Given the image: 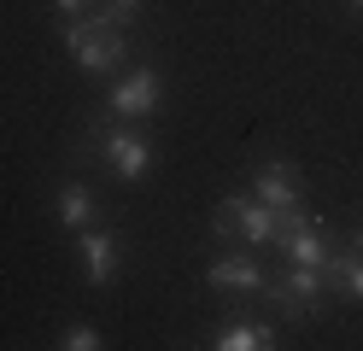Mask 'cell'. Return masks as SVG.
Instances as JSON below:
<instances>
[{"label": "cell", "instance_id": "1", "mask_svg": "<svg viewBox=\"0 0 363 351\" xmlns=\"http://www.w3.org/2000/svg\"><path fill=\"white\" fill-rule=\"evenodd\" d=\"M59 41L71 47L82 77H111L129 59V30H118L106 18H59Z\"/></svg>", "mask_w": 363, "mask_h": 351}, {"label": "cell", "instance_id": "2", "mask_svg": "<svg viewBox=\"0 0 363 351\" xmlns=\"http://www.w3.org/2000/svg\"><path fill=\"white\" fill-rule=\"evenodd\" d=\"M88 147H94L100 164L118 182H129V187L152 176V140L135 123H111V117H100V123H88Z\"/></svg>", "mask_w": 363, "mask_h": 351}, {"label": "cell", "instance_id": "3", "mask_svg": "<svg viewBox=\"0 0 363 351\" xmlns=\"http://www.w3.org/2000/svg\"><path fill=\"white\" fill-rule=\"evenodd\" d=\"M264 299L276 304L287 322H311V316L328 304V281H323V269H311V264H287V269L269 275Z\"/></svg>", "mask_w": 363, "mask_h": 351}, {"label": "cell", "instance_id": "4", "mask_svg": "<svg viewBox=\"0 0 363 351\" xmlns=\"http://www.w3.org/2000/svg\"><path fill=\"white\" fill-rule=\"evenodd\" d=\"M211 234H235L240 246L264 252L269 240H276V211H269L258 194H229V199H217V211H211Z\"/></svg>", "mask_w": 363, "mask_h": 351}, {"label": "cell", "instance_id": "5", "mask_svg": "<svg viewBox=\"0 0 363 351\" xmlns=\"http://www.w3.org/2000/svg\"><path fill=\"white\" fill-rule=\"evenodd\" d=\"M158 106H164V77H158L152 65H135L129 77L106 94V117L111 123H141V117H152Z\"/></svg>", "mask_w": 363, "mask_h": 351}, {"label": "cell", "instance_id": "6", "mask_svg": "<svg viewBox=\"0 0 363 351\" xmlns=\"http://www.w3.org/2000/svg\"><path fill=\"white\" fill-rule=\"evenodd\" d=\"M206 287L211 293H258L264 299V287H269V269L258 264V252L246 246V252H223V257H211L206 264Z\"/></svg>", "mask_w": 363, "mask_h": 351}, {"label": "cell", "instance_id": "7", "mask_svg": "<svg viewBox=\"0 0 363 351\" xmlns=\"http://www.w3.org/2000/svg\"><path fill=\"white\" fill-rule=\"evenodd\" d=\"M252 194H258L269 211H293V205H305V176H299V164H287V158H264L258 170H252Z\"/></svg>", "mask_w": 363, "mask_h": 351}, {"label": "cell", "instance_id": "8", "mask_svg": "<svg viewBox=\"0 0 363 351\" xmlns=\"http://www.w3.org/2000/svg\"><path fill=\"white\" fill-rule=\"evenodd\" d=\"M77 264L88 275V287H111L118 281V234L111 228H77Z\"/></svg>", "mask_w": 363, "mask_h": 351}, {"label": "cell", "instance_id": "9", "mask_svg": "<svg viewBox=\"0 0 363 351\" xmlns=\"http://www.w3.org/2000/svg\"><path fill=\"white\" fill-rule=\"evenodd\" d=\"M323 281H328V293H340L346 304H363V246L357 240H346V246L334 240L328 264H323Z\"/></svg>", "mask_w": 363, "mask_h": 351}, {"label": "cell", "instance_id": "10", "mask_svg": "<svg viewBox=\"0 0 363 351\" xmlns=\"http://www.w3.org/2000/svg\"><path fill=\"white\" fill-rule=\"evenodd\" d=\"M217 351H269L276 345V322H258V316H229V322H217L211 328V340Z\"/></svg>", "mask_w": 363, "mask_h": 351}, {"label": "cell", "instance_id": "11", "mask_svg": "<svg viewBox=\"0 0 363 351\" xmlns=\"http://www.w3.org/2000/svg\"><path fill=\"white\" fill-rule=\"evenodd\" d=\"M53 211H59V223L65 228H94L100 223V194H94V187H88V182H59V194H53Z\"/></svg>", "mask_w": 363, "mask_h": 351}, {"label": "cell", "instance_id": "12", "mask_svg": "<svg viewBox=\"0 0 363 351\" xmlns=\"http://www.w3.org/2000/svg\"><path fill=\"white\" fill-rule=\"evenodd\" d=\"M141 6L147 0H100V18L118 23V30H129V23H141Z\"/></svg>", "mask_w": 363, "mask_h": 351}, {"label": "cell", "instance_id": "13", "mask_svg": "<svg viewBox=\"0 0 363 351\" xmlns=\"http://www.w3.org/2000/svg\"><path fill=\"white\" fill-rule=\"evenodd\" d=\"M59 345H65V351H100L106 340H100V328H94V322H71Z\"/></svg>", "mask_w": 363, "mask_h": 351}, {"label": "cell", "instance_id": "14", "mask_svg": "<svg viewBox=\"0 0 363 351\" xmlns=\"http://www.w3.org/2000/svg\"><path fill=\"white\" fill-rule=\"evenodd\" d=\"M88 6H94V0H53L59 18H88Z\"/></svg>", "mask_w": 363, "mask_h": 351}, {"label": "cell", "instance_id": "15", "mask_svg": "<svg viewBox=\"0 0 363 351\" xmlns=\"http://www.w3.org/2000/svg\"><path fill=\"white\" fill-rule=\"evenodd\" d=\"M352 240H357V246H363V228H357V234H352Z\"/></svg>", "mask_w": 363, "mask_h": 351}, {"label": "cell", "instance_id": "16", "mask_svg": "<svg viewBox=\"0 0 363 351\" xmlns=\"http://www.w3.org/2000/svg\"><path fill=\"white\" fill-rule=\"evenodd\" d=\"M352 6H357V12H363V0H352Z\"/></svg>", "mask_w": 363, "mask_h": 351}]
</instances>
